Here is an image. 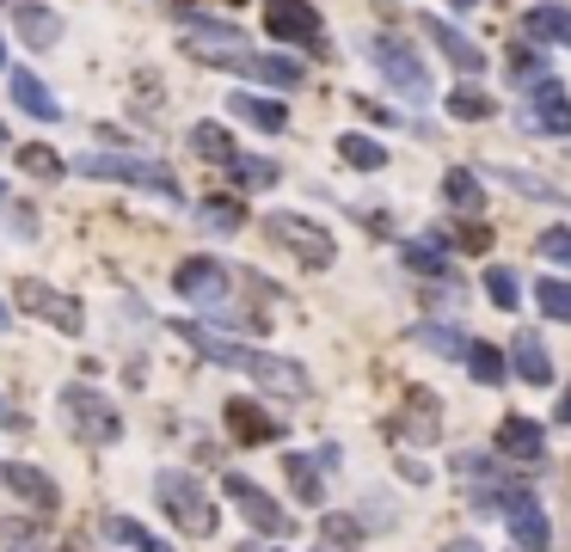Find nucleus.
<instances>
[{
  "label": "nucleus",
  "mask_w": 571,
  "mask_h": 552,
  "mask_svg": "<svg viewBox=\"0 0 571 552\" xmlns=\"http://www.w3.org/2000/svg\"><path fill=\"white\" fill-rule=\"evenodd\" d=\"M191 147H197L203 160H222V166L239 154V147H234V135H227L222 123H197V130H191Z\"/></svg>",
  "instance_id": "72a5a7b5"
},
{
  "label": "nucleus",
  "mask_w": 571,
  "mask_h": 552,
  "mask_svg": "<svg viewBox=\"0 0 571 552\" xmlns=\"http://www.w3.org/2000/svg\"><path fill=\"white\" fill-rule=\"evenodd\" d=\"M173 289L185 295V301H197V307H215L227 295V270L215 258H185L173 270Z\"/></svg>",
  "instance_id": "ddd939ff"
},
{
  "label": "nucleus",
  "mask_w": 571,
  "mask_h": 552,
  "mask_svg": "<svg viewBox=\"0 0 571 552\" xmlns=\"http://www.w3.org/2000/svg\"><path fill=\"white\" fill-rule=\"evenodd\" d=\"M522 31H529L534 43H559V50H571V7L541 0V7H529V13H522Z\"/></svg>",
  "instance_id": "aec40b11"
},
{
  "label": "nucleus",
  "mask_w": 571,
  "mask_h": 552,
  "mask_svg": "<svg viewBox=\"0 0 571 552\" xmlns=\"http://www.w3.org/2000/svg\"><path fill=\"white\" fill-rule=\"evenodd\" d=\"M534 252H541L547 264H565L571 270V227H547V234L534 239Z\"/></svg>",
  "instance_id": "a19ab883"
},
{
  "label": "nucleus",
  "mask_w": 571,
  "mask_h": 552,
  "mask_svg": "<svg viewBox=\"0 0 571 552\" xmlns=\"http://www.w3.org/2000/svg\"><path fill=\"white\" fill-rule=\"evenodd\" d=\"M99 534H105L111 546H123V552H173L166 540L147 534L142 522H130V515H105V522H99Z\"/></svg>",
  "instance_id": "b1692460"
},
{
  "label": "nucleus",
  "mask_w": 571,
  "mask_h": 552,
  "mask_svg": "<svg viewBox=\"0 0 571 552\" xmlns=\"http://www.w3.org/2000/svg\"><path fill=\"white\" fill-rule=\"evenodd\" d=\"M510 375L529 387H553V356H547V344L534 338V331H517L510 338Z\"/></svg>",
  "instance_id": "a211bd4d"
},
{
  "label": "nucleus",
  "mask_w": 571,
  "mask_h": 552,
  "mask_svg": "<svg viewBox=\"0 0 571 552\" xmlns=\"http://www.w3.org/2000/svg\"><path fill=\"white\" fill-rule=\"evenodd\" d=\"M406 264H412L418 276H442V270H449V239H442V234L412 239V246H406Z\"/></svg>",
  "instance_id": "c756f323"
},
{
  "label": "nucleus",
  "mask_w": 571,
  "mask_h": 552,
  "mask_svg": "<svg viewBox=\"0 0 571 552\" xmlns=\"http://www.w3.org/2000/svg\"><path fill=\"white\" fill-rule=\"evenodd\" d=\"M387 430H394L399 442H437V430H442V399L430 393V387H412V393H406V411H399Z\"/></svg>",
  "instance_id": "9d476101"
},
{
  "label": "nucleus",
  "mask_w": 571,
  "mask_h": 552,
  "mask_svg": "<svg viewBox=\"0 0 571 552\" xmlns=\"http://www.w3.org/2000/svg\"><path fill=\"white\" fill-rule=\"evenodd\" d=\"M265 234L277 239V246H289L295 258L307 264V270H326V264L338 258L333 234H326L319 222H307V215H295V209H271V215H265Z\"/></svg>",
  "instance_id": "20e7f679"
},
{
  "label": "nucleus",
  "mask_w": 571,
  "mask_h": 552,
  "mask_svg": "<svg viewBox=\"0 0 571 552\" xmlns=\"http://www.w3.org/2000/svg\"><path fill=\"white\" fill-rule=\"evenodd\" d=\"M154 491H160V510L173 515L179 534H191V540L215 534V503H210V491H203L185 467H166V473L154 479Z\"/></svg>",
  "instance_id": "f257e3e1"
},
{
  "label": "nucleus",
  "mask_w": 571,
  "mask_h": 552,
  "mask_svg": "<svg viewBox=\"0 0 571 552\" xmlns=\"http://www.w3.org/2000/svg\"><path fill=\"white\" fill-rule=\"evenodd\" d=\"M0 534H7V546H13V552H31V528L7 522V528H0Z\"/></svg>",
  "instance_id": "c03bdc74"
},
{
  "label": "nucleus",
  "mask_w": 571,
  "mask_h": 552,
  "mask_svg": "<svg viewBox=\"0 0 571 552\" xmlns=\"http://www.w3.org/2000/svg\"><path fill=\"white\" fill-rule=\"evenodd\" d=\"M461 362H467V375H473L479 387H498V381L510 375L504 350H492V344H467V356H461Z\"/></svg>",
  "instance_id": "cd10ccee"
},
{
  "label": "nucleus",
  "mask_w": 571,
  "mask_h": 552,
  "mask_svg": "<svg viewBox=\"0 0 571 552\" xmlns=\"http://www.w3.org/2000/svg\"><path fill=\"white\" fill-rule=\"evenodd\" d=\"M510 80H517L522 92H534L541 80H553V74H547V62H541V55H534V50H522V43H517V50H510Z\"/></svg>",
  "instance_id": "c9c22d12"
},
{
  "label": "nucleus",
  "mask_w": 571,
  "mask_h": 552,
  "mask_svg": "<svg viewBox=\"0 0 571 552\" xmlns=\"http://www.w3.org/2000/svg\"><path fill=\"white\" fill-rule=\"evenodd\" d=\"M418 344H425V350H437V356H455V362H461L473 338H461V331H449V326H418Z\"/></svg>",
  "instance_id": "4c0bfd02"
},
{
  "label": "nucleus",
  "mask_w": 571,
  "mask_h": 552,
  "mask_svg": "<svg viewBox=\"0 0 571 552\" xmlns=\"http://www.w3.org/2000/svg\"><path fill=\"white\" fill-rule=\"evenodd\" d=\"M68 166H74L80 178L135 184V191H147V197H166V203H179V178H173L166 166H154V160H123V154H80V160H68Z\"/></svg>",
  "instance_id": "f03ea898"
},
{
  "label": "nucleus",
  "mask_w": 571,
  "mask_h": 552,
  "mask_svg": "<svg viewBox=\"0 0 571 552\" xmlns=\"http://www.w3.org/2000/svg\"><path fill=\"white\" fill-rule=\"evenodd\" d=\"M13 105L26 111V117H38V123H62V105H55V92L43 86L31 68H19V74H13Z\"/></svg>",
  "instance_id": "4be33fe9"
},
{
  "label": "nucleus",
  "mask_w": 571,
  "mask_h": 552,
  "mask_svg": "<svg viewBox=\"0 0 571 552\" xmlns=\"http://www.w3.org/2000/svg\"><path fill=\"white\" fill-rule=\"evenodd\" d=\"M185 55H197V62H227L239 74V62H246V38H239L234 25H191L185 31Z\"/></svg>",
  "instance_id": "9b49d317"
},
{
  "label": "nucleus",
  "mask_w": 571,
  "mask_h": 552,
  "mask_svg": "<svg viewBox=\"0 0 571 552\" xmlns=\"http://www.w3.org/2000/svg\"><path fill=\"white\" fill-rule=\"evenodd\" d=\"M0 479H7V491H13L26 510H38V515H55V510H62V491H55V479L43 473V467H31V460H7V467H0Z\"/></svg>",
  "instance_id": "6e6552de"
},
{
  "label": "nucleus",
  "mask_w": 571,
  "mask_h": 552,
  "mask_svg": "<svg viewBox=\"0 0 571 552\" xmlns=\"http://www.w3.org/2000/svg\"><path fill=\"white\" fill-rule=\"evenodd\" d=\"M13 301L26 307V314L50 319L55 331H80V326H86V314H80V301H74V295H55L50 283H38V276H26V283H19V295H13Z\"/></svg>",
  "instance_id": "0eeeda50"
},
{
  "label": "nucleus",
  "mask_w": 571,
  "mask_h": 552,
  "mask_svg": "<svg viewBox=\"0 0 571 552\" xmlns=\"http://www.w3.org/2000/svg\"><path fill=\"white\" fill-rule=\"evenodd\" d=\"M203 227H210V234H239V227H246V209H239L234 197H210L203 203V215H197Z\"/></svg>",
  "instance_id": "f704fd0d"
},
{
  "label": "nucleus",
  "mask_w": 571,
  "mask_h": 552,
  "mask_svg": "<svg viewBox=\"0 0 571 552\" xmlns=\"http://www.w3.org/2000/svg\"><path fill=\"white\" fill-rule=\"evenodd\" d=\"M0 331H7V307H0Z\"/></svg>",
  "instance_id": "8fccbe9b"
},
{
  "label": "nucleus",
  "mask_w": 571,
  "mask_h": 552,
  "mask_svg": "<svg viewBox=\"0 0 571 552\" xmlns=\"http://www.w3.org/2000/svg\"><path fill=\"white\" fill-rule=\"evenodd\" d=\"M498 178H504V184H517L522 197H559V191H553L547 178H529V172H517V166H498Z\"/></svg>",
  "instance_id": "79ce46f5"
},
{
  "label": "nucleus",
  "mask_w": 571,
  "mask_h": 552,
  "mask_svg": "<svg viewBox=\"0 0 571 552\" xmlns=\"http://www.w3.org/2000/svg\"><path fill=\"white\" fill-rule=\"evenodd\" d=\"M442 105H449V117H461V123H486V117H498L492 92H479V86H455Z\"/></svg>",
  "instance_id": "7c9ffc66"
},
{
  "label": "nucleus",
  "mask_w": 571,
  "mask_h": 552,
  "mask_svg": "<svg viewBox=\"0 0 571 552\" xmlns=\"http://www.w3.org/2000/svg\"><path fill=\"white\" fill-rule=\"evenodd\" d=\"M246 375H253L265 393H283V399H302L307 393V368L289 362V356H271V350H246Z\"/></svg>",
  "instance_id": "1a4fd4ad"
},
{
  "label": "nucleus",
  "mask_w": 571,
  "mask_h": 552,
  "mask_svg": "<svg viewBox=\"0 0 571 552\" xmlns=\"http://www.w3.org/2000/svg\"><path fill=\"white\" fill-rule=\"evenodd\" d=\"M265 31L283 43H319V13L307 0H265Z\"/></svg>",
  "instance_id": "f8f14e48"
},
{
  "label": "nucleus",
  "mask_w": 571,
  "mask_h": 552,
  "mask_svg": "<svg viewBox=\"0 0 571 552\" xmlns=\"http://www.w3.org/2000/svg\"><path fill=\"white\" fill-rule=\"evenodd\" d=\"M369 62L381 68V80L394 92H406V99H430V74H425V62H418L412 50L399 38H369Z\"/></svg>",
  "instance_id": "39448f33"
},
{
  "label": "nucleus",
  "mask_w": 571,
  "mask_h": 552,
  "mask_svg": "<svg viewBox=\"0 0 571 552\" xmlns=\"http://www.w3.org/2000/svg\"><path fill=\"white\" fill-rule=\"evenodd\" d=\"M227 172H234L239 191H271V184L283 178V166H277V160H265V154H234V160H227Z\"/></svg>",
  "instance_id": "393cba45"
},
{
  "label": "nucleus",
  "mask_w": 571,
  "mask_h": 552,
  "mask_svg": "<svg viewBox=\"0 0 571 552\" xmlns=\"http://www.w3.org/2000/svg\"><path fill=\"white\" fill-rule=\"evenodd\" d=\"M529 130L541 135H571V99L559 92V80H541L529 92Z\"/></svg>",
  "instance_id": "dca6fc26"
},
{
  "label": "nucleus",
  "mask_w": 571,
  "mask_h": 552,
  "mask_svg": "<svg viewBox=\"0 0 571 552\" xmlns=\"http://www.w3.org/2000/svg\"><path fill=\"white\" fill-rule=\"evenodd\" d=\"M19 166H26L31 178H55V172H62L68 160L55 154V147H43V142H26V147H19Z\"/></svg>",
  "instance_id": "e433bc0d"
},
{
  "label": "nucleus",
  "mask_w": 571,
  "mask_h": 552,
  "mask_svg": "<svg viewBox=\"0 0 571 552\" xmlns=\"http://www.w3.org/2000/svg\"><path fill=\"white\" fill-rule=\"evenodd\" d=\"M283 473H289V491L302 503H314L319 510V498H326V485H319V467H314V454H289L283 460Z\"/></svg>",
  "instance_id": "c85d7f7f"
},
{
  "label": "nucleus",
  "mask_w": 571,
  "mask_h": 552,
  "mask_svg": "<svg viewBox=\"0 0 571 552\" xmlns=\"http://www.w3.org/2000/svg\"><path fill=\"white\" fill-rule=\"evenodd\" d=\"M222 491H227V503H239V515H246L258 534H271V540H289V534H295V515H289V510H277V503H271L246 473H227V479H222Z\"/></svg>",
  "instance_id": "423d86ee"
},
{
  "label": "nucleus",
  "mask_w": 571,
  "mask_h": 552,
  "mask_svg": "<svg viewBox=\"0 0 571 552\" xmlns=\"http://www.w3.org/2000/svg\"><path fill=\"white\" fill-rule=\"evenodd\" d=\"M227 111H234L239 123H253V130H265V135H277L283 123H289V111H283L277 99H258V92H234V99H227Z\"/></svg>",
  "instance_id": "5701e85b"
},
{
  "label": "nucleus",
  "mask_w": 571,
  "mask_h": 552,
  "mask_svg": "<svg viewBox=\"0 0 571 552\" xmlns=\"http://www.w3.org/2000/svg\"><path fill=\"white\" fill-rule=\"evenodd\" d=\"M13 25H19V43H26V50H55V43H62V19H55V7H43V0H19Z\"/></svg>",
  "instance_id": "f3484780"
},
{
  "label": "nucleus",
  "mask_w": 571,
  "mask_h": 552,
  "mask_svg": "<svg viewBox=\"0 0 571 552\" xmlns=\"http://www.w3.org/2000/svg\"><path fill=\"white\" fill-rule=\"evenodd\" d=\"M319 540H326V552H357V522H350V515H326V522H319Z\"/></svg>",
  "instance_id": "ea45409f"
},
{
  "label": "nucleus",
  "mask_w": 571,
  "mask_h": 552,
  "mask_svg": "<svg viewBox=\"0 0 571 552\" xmlns=\"http://www.w3.org/2000/svg\"><path fill=\"white\" fill-rule=\"evenodd\" d=\"M0 142H7V123H0Z\"/></svg>",
  "instance_id": "603ef678"
},
{
  "label": "nucleus",
  "mask_w": 571,
  "mask_h": 552,
  "mask_svg": "<svg viewBox=\"0 0 571 552\" xmlns=\"http://www.w3.org/2000/svg\"><path fill=\"white\" fill-rule=\"evenodd\" d=\"M425 31H430V43H437V50L449 55L455 68H461V74H479V68H486V50H479L473 38H461L449 19H425Z\"/></svg>",
  "instance_id": "6ab92c4d"
},
{
  "label": "nucleus",
  "mask_w": 571,
  "mask_h": 552,
  "mask_svg": "<svg viewBox=\"0 0 571 552\" xmlns=\"http://www.w3.org/2000/svg\"><path fill=\"white\" fill-rule=\"evenodd\" d=\"M504 522H510V540H517L522 552H547V540H553V522L541 515L534 498H522L517 510H504Z\"/></svg>",
  "instance_id": "412c9836"
},
{
  "label": "nucleus",
  "mask_w": 571,
  "mask_h": 552,
  "mask_svg": "<svg viewBox=\"0 0 571 552\" xmlns=\"http://www.w3.org/2000/svg\"><path fill=\"white\" fill-rule=\"evenodd\" d=\"M449 7H479V0H449Z\"/></svg>",
  "instance_id": "09e8293b"
},
{
  "label": "nucleus",
  "mask_w": 571,
  "mask_h": 552,
  "mask_svg": "<svg viewBox=\"0 0 571 552\" xmlns=\"http://www.w3.org/2000/svg\"><path fill=\"white\" fill-rule=\"evenodd\" d=\"M553 418H559V423H571V387L559 393V411H553Z\"/></svg>",
  "instance_id": "49530a36"
},
{
  "label": "nucleus",
  "mask_w": 571,
  "mask_h": 552,
  "mask_svg": "<svg viewBox=\"0 0 571 552\" xmlns=\"http://www.w3.org/2000/svg\"><path fill=\"white\" fill-rule=\"evenodd\" d=\"M338 160H345V166H357V172H381L387 166V147L369 142V135H338Z\"/></svg>",
  "instance_id": "2f4dec72"
},
{
  "label": "nucleus",
  "mask_w": 571,
  "mask_h": 552,
  "mask_svg": "<svg viewBox=\"0 0 571 552\" xmlns=\"http://www.w3.org/2000/svg\"><path fill=\"white\" fill-rule=\"evenodd\" d=\"M62 423H68V436H74V442H86V448L118 442V430H123L118 406H111L99 387H62Z\"/></svg>",
  "instance_id": "7ed1b4c3"
},
{
  "label": "nucleus",
  "mask_w": 571,
  "mask_h": 552,
  "mask_svg": "<svg viewBox=\"0 0 571 552\" xmlns=\"http://www.w3.org/2000/svg\"><path fill=\"white\" fill-rule=\"evenodd\" d=\"M498 454H504L510 467H541V454H547L541 423L534 418H504L498 423Z\"/></svg>",
  "instance_id": "2eb2a0df"
},
{
  "label": "nucleus",
  "mask_w": 571,
  "mask_h": 552,
  "mask_svg": "<svg viewBox=\"0 0 571 552\" xmlns=\"http://www.w3.org/2000/svg\"><path fill=\"white\" fill-rule=\"evenodd\" d=\"M0 68H7V50H0Z\"/></svg>",
  "instance_id": "864d4df0"
},
{
  "label": "nucleus",
  "mask_w": 571,
  "mask_h": 552,
  "mask_svg": "<svg viewBox=\"0 0 571 552\" xmlns=\"http://www.w3.org/2000/svg\"><path fill=\"white\" fill-rule=\"evenodd\" d=\"M239 74H258L265 86H302V62L295 55H246Z\"/></svg>",
  "instance_id": "a878e982"
},
{
  "label": "nucleus",
  "mask_w": 571,
  "mask_h": 552,
  "mask_svg": "<svg viewBox=\"0 0 571 552\" xmlns=\"http://www.w3.org/2000/svg\"><path fill=\"white\" fill-rule=\"evenodd\" d=\"M455 239H461V252H492V227H486V222H461V234H455Z\"/></svg>",
  "instance_id": "37998d69"
},
{
  "label": "nucleus",
  "mask_w": 571,
  "mask_h": 552,
  "mask_svg": "<svg viewBox=\"0 0 571 552\" xmlns=\"http://www.w3.org/2000/svg\"><path fill=\"white\" fill-rule=\"evenodd\" d=\"M486 295H492V301H498V307H504V314H510V307L522 301V283H517V276L504 270V264H492V270H486Z\"/></svg>",
  "instance_id": "58836bf2"
},
{
  "label": "nucleus",
  "mask_w": 571,
  "mask_h": 552,
  "mask_svg": "<svg viewBox=\"0 0 571 552\" xmlns=\"http://www.w3.org/2000/svg\"><path fill=\"white\" fill-rule=\"evenodd\" d=\"M222 418H227V436H234V442H246V448L277 442V436H283V423L271 418V411L258 406V399H227V406H222Z\"/></svg>",
  "instance_id": "4468645a"
},
{
  "label": "nucleus",
  "mask_w": 571,
  "mask_h": 552,
  "mask_svg": "<svg viewBox=\"0 0 571 552\" xmlns=\"http://www.w3.org/2000/svg\"><path fill=\"white\" fill-rule=\"evenodd\" d=\"M0 430H26V418H19L13 406H7V393H0Z\"/></svg>",
  "instance_id": "a18cd8bd"
},
{
  "label": "nucleus",
  "mask_w": 571,
  "mask_h": 552,
  "mask_svg": "<svg viewBox=\"0 0 571 552\" xmlns=\"http://www.w3.org/2000/svg\"><path fill=\"white\" fill-rule=\"evenodd\" d=\"M534 307H541L547 319H565L571 326V283L565 276H541V283H534Z\"/></svg>",
  "instance_id": "473e14b6"
},
{
  "label": "nucleus",
  "mask_w": 571,
  "mask_h": 552,
  "mask_svg": "<svg viewBox=\"0 0 571 552\" xmlns=\"http://www.w3.org/2000/svg\"><path fill=\"white\" fill-rule=\"evenodd\" d=\"M449 552H479V540H449Z\"/></svg>",
  "instance_id": "de8ad7c7"
},
{
  "label": "nucleus",
  "mask_w": 571,
  "mask_h": 552,
  "mask_svg": "<svg viewBox=\"0 0 571 552\" xmlns=\"http://www.w3.org/2000/svg\"><path fill=\"white\" fill-rule=\"evenodd\" d=\"M173 7H179V13H185V7H191V0H173Z\"/></svg>",
  "instance_id": "3c124183"
},
{
  "label": "nucleus",
  "mask_w": 571,
  "mask_h": 552,
  "mask_svg": "<svg viewBox=\"0 0 571 552\" xmlns=\"http://www.w3.org/2000/svg\"><path fill=\"white\" fill-rule=\"evenodd\" d=\"M442 197H449L461 215H479V209H486V184H479L467 166H449V178H442Z\"/></svg>",
  "instance_id": "bb28decb"
}]
</instances>
